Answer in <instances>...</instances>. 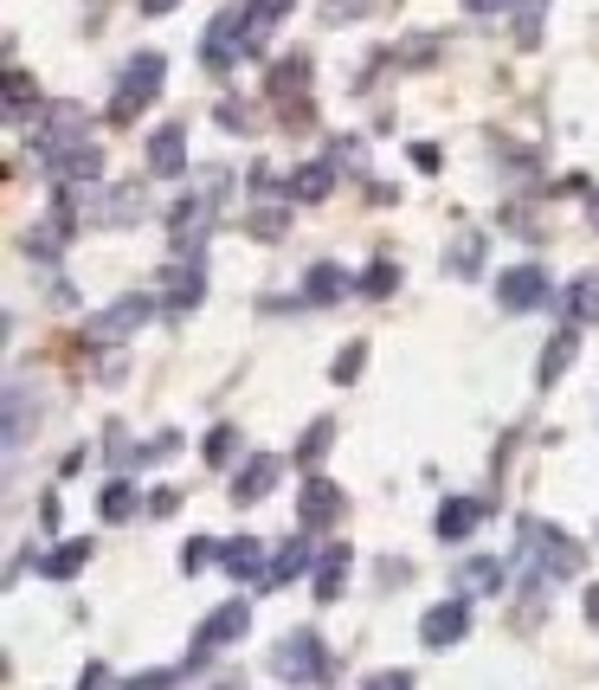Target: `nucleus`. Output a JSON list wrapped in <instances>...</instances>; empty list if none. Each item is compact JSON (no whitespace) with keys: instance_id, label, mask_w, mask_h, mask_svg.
I'll return each instance as SVG.
<instances>
[{"instance_id":"1","label":"nucleus","mask_w":599,"mask_h":690,"mask_svg":"<svg viewBox=\"0 0 599 690\" xmlns=\"http://www.w3.org/2000/svg\"><path fill=\"white\" fill-rule=\"evenodd\" d=\"M161 77H168V59H161V52H136V65H129L123 84H116V104H111L116 123H129L136 111H149L155 97H161Z\"/></svg>"},{"instance_id":"2","label":"nucleus","mask_w":599,"mask_h":690,"mask_svg":"<svg viewBox=\"0 0 599 690\" xmlns=\"http://www.w3.org/2000/svg\"><path fill=\"white\" fill-rule=\"evenodd\" d=\"M149 316H155V297L129 291V297L104 304L97 316H84V343H123V336H136V330H143Z\"/></svg>"},{"instance_id":"3","label":"nucleus","mask_w":599,"mask_h":690,"mask_svg":"<svg viewBox=\"0 0 599 690\" xmlns=\"http://www.w3.org/2000/svg\"><path fill=\"white\" fill-rule=\"evenodd\" d=\"M271 671H277L284 684H316V678L329 671V658H323V639H316V632H291V639H277V652H271Z\"/></svg>"},{"instance_id":"4","label":"nucleus","mask_w":599,"mask_h":690,"mask_svg":"<svg viewBox=\"0 0 599 690\" xmlns=\"http://www.w3.org/2000/svg\"><path fill=\"white\" fill-rule=\"evenodd\" d=\"M39 168L52 181H97L104 175V149L84 136V143H65V149H39Z\"/></svg>"},{"instance_id":"5","label":"nucleus","mask_w":599,"mask_h":690,"mask_svg":"<svg viewBox=\"0 0 599 690\" xmlns=\"http://www.w3.org/2000/svg\"><path fill=\"white\" fill-rule=\"evenodd\" d=\"M496 304H503V310H535V304H548V271H542V265H509V271H496Z\"/></svg>"},{"instance_id":"6","label":"nucleus","mask_w":599,"mask_h":690,"mask_svg":"<svg viewBox=\"0 0 599 690\" xmlns=\"http://www.w3.org/2000/svg\"><path fill=\"white\" fill-rule=\"evenodd\" d=\"M245 626H252V607H245V600H225V607H213V614L200 619L193 652H220V646H232V639H245Z\"/></svg>"},{"instance_id":"7","label":"nucleus","mask_w":599,"mask_h":690,"mask_svg":"<svg viewBox=\"0 0 599 690\" xmlns=\"http://www.w3.org/2000/svg\"><path fill=\"white\" fill-rule=\"evenodd\" d=\"M239 45H245V7H225L220 20L207 27V45H200L207 52V72H225L239 59Z\"/></svg>"},{"instance_id":"8","label":"nucleus","mask_w":599,"mask_h":690,"mask_svg":"<svg viewBox=\"0 0 599 690\" xmlns=\"http://www.w3.org/2000/svg\"><path fill=\"white\" fill-rule=\"evenodd\" d=\"M464 632H471V607H464V600H439L432 614L419 619V639H425L432 652H439V646H458Z\"/></svg>"},{"instance_id":"9","label":"nucleus","mask_w":599,"mask_h":690,"mask_svg":"<svg viewBox=\"0 0 599 690\" xmlns=\"http://www.w3.org/2000/svg\"><path fill=\"white\" fill-rule=\"evenodd\" d=\"M297 516H303V530H329V523L341 516V484L309 478V484H303V498H297Z\"/></svg>"},{"instance_id":"10","label":"nucleus","mask_w":599,"mask_h":690,"mask_svg":"<svg viewBox=\"0 0 599 690\" xmlns=\"http://www.w3.org/2000/svg\"><path fill=\"white\" fill-rule=\"evenodd\" d=\"M181 168H188V129L161 123L149 136V175H181Z\"/></svg>"},{"instance_id":"11","label":"nucleus","mask_w":599,"mask_h":690,"mask_svg":"<svg viewBox=\"0 0 599 690\" xmlns=\"http://www.w3.org/2000/svg\"><path fill=\"white\" fill-rule=\"evenodd\" d=\"M477 523H484V503H477V498H451L445 510H439V536H445V542H464Z\"/></svg>"},{"instance_id":"12","label":"nucleus","mask_w":599,"mask_h":690,"mask_svg":"<svg viewBox=\"0 0 599 690\" xmlns=\"http://www.w3.org/2000/svg\"><path fill=\"white\" fill-rule=\"evenodd\" d=\"M220 562H225V575H239V581H252L264 575V548L252 536H239V542H220Z\"/></svg>"},{"instance_id":"13","label":"nucleus","mask_w":599,"mask_h":690,"mask_svg":"<svg viewBox=\"0 0 599 690\" xmlns=\"http://www.w3.org/2000/svg\"><path fill=\"white\" fill-rule=\"evenodd\" d=\"M27 116H39V91L20 65H7V123H27Z\"/></svg>"},{"instance_id":"14","label":"nucleus","mask_w":599,"mask_h":690,"mask_svg":"<svg viewBox=\"0 0 599 690\" xmlns=\"http://www.w3.org/2000/svg\"><path fill=\"white\" fill-rule=\"evenodd\" d=\"M271 484H277V459H252L239 478H232V498H239V503H259Z\"/></svg>"},{"instance_id":"15","label":"nucleus","mask_w":599,"mask_h":690,"mask_svg":"<svg viewBox=\"0 0 599 690\" xmlns=\"http://www.w3.org/2000/svg\"><path fill=\"white\" fill-rule=\"evenodd\" d=\"M567 316H574V323H593L599 316V271H580V278L567 284Z\"/></svg>"},{"instance_id":"16","label":"nucleus","mask_w":599,"mask_h":690,"mask_svg":"<svg viewBox=\"0 0 599 690\" xmlns=\"http://www.w3.org/2000/svg\"><path fill=\"white\" fill-rule=\"evenodd\" d=\"M284 13H291V0H245V45H259Z\"/></svg>"},{"instance_id":"17","label":"nucleus","mask_w":599,"mask_h":690,"mask_svg":"<svg viewBox=\"0 0 599 690\" xmlns=\"http://www.w3.org/2000/svg\"><path fill=\"white\" fill-rule=\"evenodd\" d=\"M341 291H348V278H341L336 265H309V278H303V297H309V304H336Z\"/></svg>"},{"instance_id":"18","label":"nucleus","mask_w":599,"mask_h":690,"mask_svg":"<svg viewBox=\"0 0 599 690\" xmlns=\"http://www.w3.org/2000/svg\"><path fill=\"white\" fill-rule=\"evenodd\" d=\"M84 562H91V542H59V548H52V555H45L39 568H45L52 581H72L77 568H84Z\"/></svg>"},{"instance_id":"19","label":"nucleus","mask_w":599,"mask_h":690,"mask_svg":"<svg viewBox=\"0 0 599 690\" xmlns=\"http://www.w3.org/2000/svg\"><path fill=\"white\" fill-rule=\"evenodd\" d=\"M329 188H336V168L329 161H309V168H297V181H291V200H323Z\"/></svg>"},{"instance_id":"20","label":"nucleus","mask_w":599,"mask_h":690,"mask_svg":"<svg viewBox=\"0 0 599 690\" xmlns=\"http://www.w3.org/2000/svg\"><path fill=\"white\" fill-rule=\"evenodd\" d=\"M535 548H542V555L555 562V575H574V568H580V548H574V542H567L561 530H535Z\"/></svg>"},{"instance_id":"21","label":"nucleus","mask_w":599,"mask_h":690,"mask_svg":"<svg viewBox=\"0 0 599 690\" xmlns=\"http://www.w3.org/2000/svg\"><path fill=\"white\" fill-rule=\"evenodd\" d=\"M303 568H309V542H284V548H277V555H271V568H264V581H297Z\"/></svg>"},{"instance_id":"22","label":"nucleus","mask_w":599,"mask_h":690,"mask_svg":"<svg viewBox=\"0 0 599 690\" xmlns=\"http://www.w3.org/2000/svg\"><path fill=\"white\" fill-rule=\"evenodd\" d=\"M341 581H348V548H329V555L316 562V600H336Z\"/></svg>"},{"instance_id":"23","label":"nucleus","mask_w":599,"mask_h":690,"mask_svg":"<svg viewBox=\"0 0 599 690\" xmlns=\"http://www.w3.org/2000/svg\"><path fill=\"white\" fill-rule=\"evenodd\" d=\"M574 348H580V336H574V330H561L555 343L542 348V381H561V375H567V362H574Z\"/></svg>"},{"instance_id":"24","label":"nucleus","mask_w":599,"mask_h":690,"mask_svg":"<svg viewBox=\"0 0 599 690\" xmlns=\"http://www.w3.org/2000/svg\"><path fill=\"white\" fill-rule=\"evenodd\" d=\"M136 484H123V478H116V484H104V516H111V523H129V516H136Z\"/></svg>"},{"instance_id":"25","label":"nucleus","mask_w":599,"mask_h":690,"mask_svg":"<svg viewBox=\"0 0 599 690\" xmlns=\"http://www.w3.org/2000/svg\"><path fill=\"white\" fill-rule=\"evenodd\" d=\"M20 439H27V387L7 394V446H20Z\"/></svg>"},{"instance_id":"26","label":"nucleus","mask_w":599,"mask_h":690,"mask_svg":"<svg viewBox=\"0 0 599 690\" xmlns=\"http://www.w3.org/2000/svg\"><path fill=\"white\" fill-rule=\"evenodd\" d=\"M200 304V271H175V291H168V310H193Z\"/></svg>"},{"instance_id":"27","label":"nucleus","mask_w":599,"mask_h":690,"mask_svg":"<svg viewBox=\"0 0 599 690\" xmlns=\"http://www.w3.org/2000/svg\"><path fill=\"white\" fill-rule=\"evenodd\" d=\"M464 587L471 594H490V587H503V568L496 562H464Z\"/></svg>"},{"instance_id":"28","label":"nucleus","mask_w":599,"mask_h":690,"mask_svg":"<svg viewBox=\"0 0 599 690\" xmlns=\"http://www.w3.org/2000/svg\"><path fill=\"white\" fill-rule=\"evenodd\" d=\"M213 555H220V542H207V536H193V542H188V548H181V568H188V575H193V568H207V562H213Z\"/></svg>"},{"instance_id":"29","label":"nucleus","mask_w":599,"mask_h":690,"mask_svg":"<svg viewBox=\"0 0 599 690\" xmlns=\"http://www.w3.org/2000/svg\"><path fill=\"white\" fill-rule=\"evenodd\" d=\"M393 284H400V271H393V265H368V278H361V291H368V297H387Z\"/></svg>"},{"instance_id":"30","label":"nucleus","mask_w":599,"mask_h":690,"mask_svg":"<svg viewBox=\"0 0 599 690\" xmlns=\"http://www.w3.org/2000/svg\"><path fill=\"white\" fill-rule=\"evenodd\" d=\"M123 690H175V671H143V678H129Z\"/></svg>"},{"instance_id":"31","label":"nucleus","mask_w":599,"mask_h":690,"mask_svg":"<svg viewBox=\"0 0 599 690\" xmlns=\"http://www.w3.org/2000/svg\"><path fill=\"white\" fill-rule=\"evenodd\" d=\"M323 13H329V20H361V13H368V0H329Z\"/></svg>"},{"instance_id":"32","label":"nucleus","mask_w":599,"mask_h":690,"mask_svg":"<svg viewBox=\"0 0 599 690\" xmlns=\"http://www.w3.org/2000/svg\"><path fill=\"white\" fill-rule=\"evenodd\" d=\"M355 375H361V343L341 348V362H336V381H355Z\"/></svg>"},{"instance_id":"33","label":"nucleus","mask_w":599,"mask_h":690,"mask_svg":"<svg viewBox=\"0 0 599 690\" xmlns=\"http://www.w3.org/2000/svg\"><path fill=\"white\" fill-rule=\"evenodd\" d=\"M77 690H111V671H104V665H84V678H77Z\"/></svg>"},{"instance_id":"34","label":"nucleus","mask_w":599,"mask_h":690,"mask_svg":"<svg viewBox=\"0 0 599 690\" xmlns=\"http://www.w3.org/2000/svg\"><path fill=\"white\" fill-rule=\"evenodd\" d=\"M451 265L464 271V278H471V271H477V239H464V245H458V259H451Z\"/></svg>"},{"instance_id":"35","label":"nucleus","mask_w":599,"mask_h":690,"mask_svg":"<svg viewBox=\"0 0 599 690\" xmlns=\"http://www.w3.org/2000/svg\"><path fill=\"white\" fill-rule=\"evenodd\" d=\"M225 452H232V426H220V432L207 439V459H225Z\"/></svg>"},{"instance_id":"36","label":"nucleus","mask_w":599,"mask_h":690,"mask_svg":"<svg viewBox=\"0 0 599 690\" xmlns=\"http://www.w3.org/2000/svg\"><path fill=\"white\" fill-rule=\"evenodd\" d=\"M323 446H329V426H309V439H303V459H316Z\"/></svg>"},{"instance_id":"37","label":"nucleus","mask_w":599,"mask_h":690,"mask_svg":"<svg viewBox=\"0 0 599 690\" xmlns=\"http://www.w3.org/2000/svg\"><path fill=\"white\" fill-rule=\"evenodd\" d=\"M368 690H412V678H407V671H393V678H375Z\"/></svg>"},{"instance_id":"38","label":"nucleus","mask_w":599,"mask_h":690,"mask_svg":"<svg viewBox=\"0 0 599 690\" xmlns=\"http://www.w3.org/2000/svg\"><path fill=\"white\" fill-rule=\"evenodd\" d=\"M181 0H143V13H175Z\"/></svg>"},{"instance_id":"39","label":"nucleus","mask_w":599,"mask_h":690,"mask_svg":"<svg viewBox=\"0 0 599 690\" xmlns=\"http://www.w3.org/2000/svg\"><path fill=\"white\" fill-rule=\"evenodd\" d=\"M471 13H496V7H509V0H464Z\"/></svg>"},{"instance_id":"40","label":"nucleus","mask_w":599,"mask_h":690,"mask_svg":"<svg viewBox=\"0 0 599 690\" xmlns=\"http://www.w3.org/2000/svg\"><path fill=\"white\" fill-rule=\"evenodd\" d=\"M587 619L599 626V587H587Z\"/></svg>"}]
</instances>
